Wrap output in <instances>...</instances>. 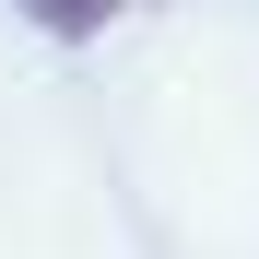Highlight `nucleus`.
Here are the masks:
<instances>
[{"label": "nucleus", "instance_id": "1", "mask_svg": "<svg viewBox=\"0 0 259 259\" xmlns=\"http://www.w3.org/2000/svg\"><path fill=\"white\" fill-rule=\"evenodd\" d=\"M12 12H24V24H48V35H106L130 0H12Z\"/></svg>", "mask_w": 259, "mask_h": 259}]
</instances>
